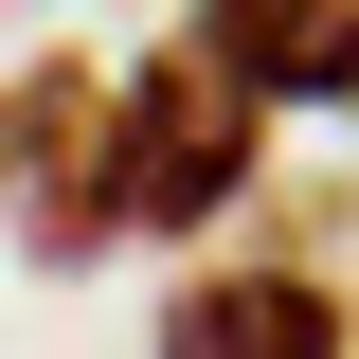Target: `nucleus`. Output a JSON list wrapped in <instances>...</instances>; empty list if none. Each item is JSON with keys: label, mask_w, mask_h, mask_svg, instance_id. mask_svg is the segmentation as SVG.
Here are the masks:
<instances>
[{"label": "nucleus", "mask_w": 359, "mask_h": 359, "mask_svg": "<svg viewBox=\"0 0 359 359\" xmlns=\"http://www.w3.org/2000/svg\"><path fill=\"white\" fill-rule=\"evenodd\" d=\"M198 36L269 108H359V0H198Z\"/></svg>", "instance_id": "nucleus-4"}, {"label": "nucleus", "mask_w": 359, "mask_h": 359, "mask_svg": "<svg viewBox=\"0 0 359 359\" xmlns=\"http://www.w3.org/2000/svg\"><path fill=\"white\" fill-rule=\"evenodd\" d=\"M359 306L323 287V269H198L162 306V359H341Z\"/></svg>", "instance_id": "nucleus-3"}, {"label": "nucleus", "mask_w": 359, "mask_h": 359, "mask_svg": "<svg viewBox=\"0 0 359 359\" xmlns=\"http://www.w3.org/2000/svg\"><path fill=\"white\" fill-rule=\"evenodd\" d=\"M18 144H36V126H18V108H0V180H18Z\"/></svg>", "instance_id": "nucleus-5"}, {"label": "nucleus", "mask_w": 359, "mask_h": 359, "mask_svg": "<svg viewBox=\"0 0 359 359\" xmlns=\"http://www.w3.org/2000/svg\"><path fill=\"white\" fill-rule=\"evenodd\" d=\"M18 126H36V144H18V252H36V269H90L108 233H126V90L54 54V72L18 90Z\"/></svg>", "instance_id": "nucleus-2"}, {"label": "nucleus", "mask_w": 359, "mask_h": 359, "mask_svg": "<svg viewBox=\"0 0 359 359\" xmlns=\"http://www.w3.org/2000/svg\"><path fill=\"white\" fill-rule=\"evenodd\" d=\"M252 180H269V90L180 18V54L126 72V233H216Z\"/></svg>", "instance_id": "nucleus-1"}]
</instances>
